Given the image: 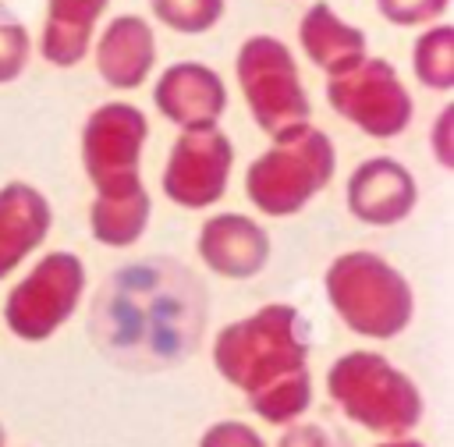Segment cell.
Here are the masks:
<instances>
[{
  "label": "cell",
  "instance_id": "obj_1",
  "mask_svg": "<svg viewBox=\"0 0 454 447\" xmlns=\"http://www.w3.org/2000/svg\"><path fill=\"white\" fill-rule=\"evenodd\" d=\"M209 355L216 376L248 397L273 380L309 369L312 326L291 302H266L255 312L220 326Z\"/></svg>",
  "mask_w": 454,
  "mask_h": 447
},
{
  "label": "cell",
  "instance_id": "obj_14",
  "mask_svg": "<svg viewBox=\"0 0 454 447\" xmlns=\"http://www.w3.org/2000/svg\"><path fill=\"white\" fill-rule=\"evenodd\" d=\"M53 206L28 181L0 184V280L14 277L50 238Z\"/></svg>",
  "mask_w": 454,
  "mask_h": 447
},
{
  "label": "cell",
  "instance_id": "obj_3",
  "mask_svg": "<svg viewBox=\"0 0 454 447\" xmlns=\"http://www.w3.org/2000/svg\"><path fill=\"white\" fill-rule=\"evenodd\" d=\"M326 397L340 408L348 422L362 426L380 440L411 436L426 415L419 383L383 351L369 348L344 351L330 362Z\"/></svg>",
  "mask_w": 454,
  "mask_h": 447
},
{
  "label": "cell",
  "instance_id": "obj_11",
  "mask_svg": "<svg viewBox=\"0 0 454 447\" xmlns=\"http://www.w3.org/2000/svg\"><path fill=\"white\" fill-rule=\"evenodd\" d=\"M153 106L177 131L216 128L227 114L223 74L202 60H177L163 67L153 82Z\"/></svg>",
  "mask_w": 454,
  "mask_h": 447
},
{
  "label": "cell",
  "instance_id": "obj_6",
  "mask_svg": "<svg viewBox=\"0 0 454 447\" xmlns=\"http://www.w3.org/2000/svg\"><path fill=\"white\" fill-rule=\"evenodd\" d=\"M85 263L71 248H53L43 252L7 291L4 298V326L25 341V344H43L57 330L71 323L85 298Z\"/></svg>",
  "mask_w": 454,
  "mask_h": 447
},
{
  "label": "cell",
  "instance_id": "obj_2",
  "mask_svg": "<svg viewBox=\"0 0 454 447\" xmlns=\"http://www.w3.org/2000/svg\"><path fill=\"white\" fill-rule=\"evenodd\" d=\"M323 294L333 316L365 341H394L415 319L411 280L372 248H348L323 270Z\"/></svg>",
  "mask_w": 454,
  "mask_h": 447
},
{
  "label": "cell",
  "instance_id": "obj_18",
  "mask_svg": "<svg viewBox=\"0 0 454 447\" xmlns=\"http://www.w3.org/2000/svg\"><path fill=\"white\" fill-rule=\"evenodd\" d=\"M411 74L429 92L454 89V25L450 21L419 28L411 43Z\"/></svg>",
  "mask_w": 454,
  "mask_h": 447
},
{
  "label": "cell",
  "instance_id": "obj_17",
  "mask_svg": "<svg viewBox=\"0 0 454 447\" xmlns=\"http://www.w3.org/2000/svg\"><path fill=\"white\" fill-rule=\"evenodd\" d=\"M110 0H46V18L39 28V57L50 67H78L89 50L92 35L106 14Z\"/></svg>",
  "mask_w": 454,
  "mask_h": 447
},
{
  "label": "cell",
  "instance_id": "obj_24",
  "mask_svg": "<svg viewBox=\"0 0 454 447\" xmlns=\"http://www.w3.org/2000/svg\"><path fill=\"white\" fill-rule=\"evenodd\" d=\"M429 153L440 170H454V103H443L429 128Z\"/></svg>",
  "mask_w": 454,
  "mask_h": 447
},
{
  "label": "cell",
  "instance_id": "obj_26",
  "mask_svg": "<svg viewBox=\"0 0 454 447\" xmlns=\"http://www.w3.org/2000/svg\"><path fill=\"white\" fill-rule=\"evenodd\" d=\"M376 447H426L419 436H394V440H380Z\"/></svg>",
  "mask_w": 454,
  "mask_h": 447
},
{
  "label": "cell",
  "instance_id": "obj_9",
  "mask_svg": "<svg viewBox=\"0 0 454 447\" xmlns=\"http://www.w3.org/2000/svg\"><path fill=\"white\" fill-rule=\"evenodd\" d=\"M149 142V117L128 99L99 103L82 124V170L92 188L138 177Z\"/></svg>",
  "mask_w": 454,
  "mask_h": 447
},
{
  "label": "cell",
  "instance_id": "obj_4",
  "mask_svg": "<svg viewBox=\"0 0 454 447\" xmlns=\"http://www.w3.org/2000/svg\"><path fill=\"white\" fill-rule=\"evenodd\" d=\"M337 149L323 128L312 121L287 128L270 138V145L245 170V199L255 213L284 220L309 209L333 181Z\"/></svg>",
  "mask_w": 454,
  "mask_h": 447
},
{
  "label": "cell",
  "instance_id": "obj_27",
  "mask_svg": "<svg viewBox=\"0 0 454 447\" xmlns=\"http://www.w3.org/2000/svg\"><path fill=\"white\" fill-rule=\"evenodd\" d=\"M0 447H7V429H4V422H0Z\"/></svg>",
  "mask_w": 454,
  "mask_h": 447
},
{
  "label": "cell",
  "instance_id": "obj_25",
  "mask_svg": "<svg viewBox=\"0 0 454 447\" xmlns=\"http://www.w3.org/2000/svg\"><path fill=\"white\" fill-rule=\"evenodd\" d=\"M273 447H337V443H333V436H330L323 426H316V422H305V419H301V422L284 426Z\"/></svg>",
  "mask_w": 454,
  "mask_h": 447
},
{
  "label": "cell",
  "instance_id": "obj_13",
  "mask_svg": "<svg viewBox=\"0 0 454 447\" xmlns=\"http://www.w3.org/2000/svg\"><path fill=\"white\" fill-rule=\"evenodd\" d=\"M89 57L103 85L117 92L142 89L153 78V67L160 57L156 32L142 14H114L106 25L96 28Z\"/></svg>",
  "mask_w": 454,
  "mask_h": 447
},
{
  "label": "cell",
  "instance_id": "obj_20",
  "mask_svg": "<svg viewBox=\"0 0 454 447\" xmlns=\"http://www.w3.org/2000/svg\"><path fill=\"white\" fill-rule=\"evenodd\" d=\"M149 11L177 35H206L220 25L227 0H149Z\"/></svg>",
  "mask_w": 454,
  "mask_h": 447
},
{
  "label": "cell",
  "instance_id": "obj_10",
  "mask_svg": "<svg viewBox=\"0 0 454 447\" xmlns=\"http://www.w3.org/2000/svg\"><path fill=\"white\" fill-rule=\"evenodd\" d=\"M344 206L365 227H397L419 206L415 174L394 156L358 160L344 181Z\"/></svg>",
  "mask_w": 454,
  "mask_h": 447
},
{
  "label": "cell",
  "instance_id": "obj_12",
  "mask_svg": "<svg viewBox=\"0 0 454 447\" xmlns=\"http://www.w3.org/2000/svg\"><path fill=\"white\" fill-rule=\"evenodd\" d=\"M195 252L202 266L223 280H252L266 270L273 255L270 231L248 213H213L195 234Z\"/></svg>",
  "mask_w": 454,
  "mask_h": 447
},
{
  "label": "cell",
  "instance_id": "obj_23",
  "mask_svg": "<svg viewBox=\"0 0 454 447\" xmlns=\"http://www.w3.org/2000/svg\"><path fill=\"white\" fill-rule=\"evenodd\" d=\"M199 447H270L262 440V433L241 419H220L213 426L202 429Z\"/></svg>",
  "mask_w": 454,
  "mask_h": 447
},
{
  "label": "cell",
  "instance_id": "obj_16",
  "mask_svg": "<svg viewBox=\"0 0 454 447\" xmlns=\"http://www.w3.org/2000/svg\"><path fill=\"white\" fill-rule=\"evenodd\" d=\"M92 202H89V231L99 245L106 248H131L142 241V234L149 231L153 220V199L149 188L138 177H124V181H110L92 188Z\"/></svg>",
  "mask_w": 454,
  "mask_h": 447
},
{
  "label": "cell",
  "instance_id": "obj_5",
  "mask_svg": "<svg viewBox=\"0 0 454 447\" xmlns=\"http://www.w3.org/2000/svg\"><path fill=\"white\" fill-rule=\"evenodd\" d=\"M234 82L241 89L252 124L270 138L305 124L312 114L309 92L301 85L298 57L284 39L270 32H255L241 39L234 53Z\"/></svg>",
  "mask_w": 454,
  "mask_h": 447
},
{
  "label": "cell",
  "instance_id": "obj_22",
  "mask_svg": "<svg viewBox=\"0 0 454 447\" xmlns=\"http://www.w3.org/2000/svg\"><path fill=\"white\" fill-rule=\"evenodd\" d=\"M376 11L394 28H426L443 21L450 0H376Z\"/></svg>",
  "mask_w": 454,
  "mask_h": 447
},
{
  "label": "cell",
  "instance_id": "obj_8",
  "mask_svg": "<svg viewBox=\"0 0 454 447\" xmlns=\"http://www.w3.org/2000/svg\"><path fill=\"white\" fill-rule=\"evenodd\" d=\"M231 170H234L231 135L220 124L192 128V131H177L163 160L160 188L181 209H209L227 195Z\"/></svg>",
  "mask_w": 454,
  "mask_h": 447
},
{
  "label": "cell",
  "instance_id": "obj_19",
  "mask_svg": "<svg viewBox=\"0 0 454 447\" xmlns=\"http://www.w3.org/2000/svg\"><path fill=\"white\" fill-rule=\"evenodd\" d=\"M248 408L255 412V419H262L266 426H291V422H301L305 412L312 408V372L309 369H298L284 380H273L270 387L255 390L245 397Z\"/></svg>",
  "mask_w": 454,
  "mask_h": 447
},
{
  "label": "cell",
  "instance_id": "obj_21",
  "mask_svg": "<svg viewBox=\"0 0 454 447\" xmlns=\"http://www.w3.org/2000/svg\"><path fill=\"white\" fill-rule=\"evenodd\" d=\"M28 60H32V35L25 21L0 0V85L18 82Z\"/></svg>",
  "mask_w": 454,
  "mask_h": 447
},
{
  "label": "cell",
  "instance_id": "obj_7",
  "mask_svg": "<svg viewBox=\"0 0 454 447\" xmlns=\"http://www.w3.org/2000/svg\"><path fill=\"white\" fill-rule=\"evenodd\" d=\"M326 103L340 121L376 142L404 135L415 117V99L404 78L387 57L372 53H365L344 74L326 78Z\"/></svg>",
  "mask_w": 454,
  "mask_h": 447
},
{
  "label": "cell",
  "instance_id": "obj_15",
  "mask_svg": "<svg viewBox=\"0 0 454 447\" xmlns=\"http://www.w3.org/2000/svg\"><path fill=\"white\" fill-rule=\"evenodd\" d=\"M298 50L316 71L333 78L355 67L369 53V39L355 21L340 18L326 0H312L298 18Z\"/></svg>",
  "mask_w": 454,
  "mask_h": 447
}]
</instances>
